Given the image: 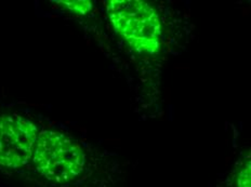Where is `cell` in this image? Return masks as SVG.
<instances>
[{
  "instance_id": "1",
  "label": "cell",
  "mask_w": 251,
  "mask_h": 187,
  "mask_svg": "<svg viewBox=\"0 0 251 187\" xmlns=\"http://www.w3.org/2000/svg\"><path fill=\"white\" fill-rule=\"evenodd\" d=\"M105 3L114 29L132 49L148 54L159 51L161 27L153 7L140 0H109Z\"/></svg>"
},
{
  "instance_id": "2",
  "label": "cell",
  "mask_w": 251,
  "mask_h": 187,
  "mask_svg": "<svg viewBox=\"0 0 251 187\" xmlns=\"http://www.w3.org/2000/svg\"><path fill=\"white\" fill-rule=\"evenodd\" d=\"M31 162L45 179L55 184H67L83 172L86 155L79 145L65 134L44 131L36 141Z\"/></svg>"
},
{
  "instance_id": "3",
  "label": "cell",
  "mask_w": 251,
  "mask_h": 187,
  "mask_svg": "<svg viewBox=\"0 0 251 187\" xmlns=\"http://www.w3.org/2000/svg\"><path fill=\"white\" fill-rule=\"evenodd\" d=\"M38 130L28 119L0 116V165L10 169L23 167L31 159Z\"/></svg>"
},
{
  "instance_id": "4",
  "label": "cell",
  "mask_w": 251,
  "mask_h": 187,
  "mask_svg": "<svg viewBox=\"0 0 251 187\" xmlns=\"http://www.w3.org/2000/svg\"><path fill=\"white\" fill-rule=\"evenodd\" d=\"M56 3H59L61 7L66 8L70 11L77 13V14H86L87 12L90 11L92 9V2L88 1V0H83V1H78V0H75V1H70V0H66V1H56Z\"/></svg>"
},
{
  "instance_id": "5",
  "label": "cell",
  "mask_w": 251,
  "mask_h": 187,
  "mask_svg": "<svg viewBox=\"0 0 251 187\" xmlns=\"http://www.w3.org/2000/svg\"><path fill=\"white\" fill-rule=\"evenodd\" d=\"M237 187H250V162L245 163L237 174Z\"/></svg>"
}]
</instances>
